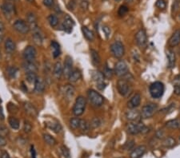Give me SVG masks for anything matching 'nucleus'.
<instances>
[{"instance_id": "33", "label": "nucleus", "mask_w": 180, "mask_h": 158, "mask_svg": "<svg viewBox=\"0 0 180 158\" xmlns=\"http://www.w3.org/2000/svg\"><path fill=\"white\" fill-rule=\"evenodd\" d=\"M82 34H83L84 37H85L88 41H93L95 39V35L93 33L92 31H91L90 29H88L87 26H82Z\"/></svg>"}, {"instance_id": "17", "label": "nucleus", "mask_w": 180, "mask_h": 158, "mask_svg": "<svg viewBox=\"0 0 180 158\" xmlns=\"http://www.w3.org/2000/svg\"><path fill=\"white\" fill-rule=\"evenodd\" d=\"M75 25V22L68 15H66L64 17L63 22L62 24V28L68 33H71L72 31V28Z\"/></svg>"}, {"instance_id": "9", "label": "nucleus", "mask_w": 180, "mask_h": 158, "mask_svg": "<svg viewBox=\"0 0 180 158\" xmlns=\"http://www.w3.org/2000/svg\"><path fill=\"white\" fill-rule=\"evenodd\" d=\"M13 28L17 32L22 34V35H26L30 31L29 25L28 24V22H25L22 19H17L13 24Z\"/></svg>"}, {"instance_id": "14", "label": "nucleus", "mask_w": 180, "mask_h": 158, "mask_svg": "<svg viewBox=\"0 0 180 158\" xmlns=\"http://www.w3.org/2000/svg\"><path fill=\"white\" fill-rule=\"evenodd\" d=\"M73 70V60L71 56H66L63 64V75L67 78L70 76Z\"/></svg>"}, {"instance_id": "5", "label": "nucleus", "mask_w": 180, "mask_h": 158, "mask_svg": "<svg viewBox=\"0 0 180 158\" xmlns=\"http://www.w3.org/2000/svg\"><path fill=\"white\" fill-rule=\"evenodd\" d=\"M158 109V105L155 103H148L142 108L141 110V117L143 119H148L153 117Z\"/></svg>"}, {"instance_id": "19", "label": "nucleus", "mask_w": 180, "mask_h": 158, "mask_svg": "<svg viewBox=\"0 0 180 158\" xmlns=\"http://www.w3.org/2000/svg\"><path fill=\"white\" fill-rule=\"evenodd\" d=\"M180 43V29H177L174 31L172 35L168 41V45L171 47H175Z\"/></svg>"}, {"instance_id": "48", "label": "nucleus", "mask_w": 180, "mask_h": 158, "mask_svg": "<svg viewBox=\"0 0 180 158\" xmlns=\"http://www.w3.org/2000/svg\"><path fill=\"white\" fill-rule=\"evenodd\" d=\"M61 150H62V153L64 156L65 158H70V156H71V153H70V150L68 149V147H66L65 146H62L61 148Z\"/></svg>"}, {"instance_id": "16", "label": "nucleus", "mask_w": 180, "mask_h": 158, "mask_svg": "<svg viewBox=\"0 0 180 158\" xmlns=\"http://www.w3.org/2000/svg\"><path fill=\"white\" fill-rule=\"evenodd\" d=\"M126 117L128 121L132 122H140L141 120V113L135 109H131L126 113Z\"/></svg>"}, {"instance_id": "32", "label": "nucleus", "mask_w": 180, "mask_h": 158, "mask_svg": "<svg viewBox=\"0 0 180 158\" xmlns=\"http://www.w3.org/2000/svg\"><path fill=\"white\" fill-rule=\"evenodd\" d=\"M165 126L168 129H180V120L179 119H174V120L168 121L166 122Z\"/></svg>"}, {"instance_id": "36", "label": "nucleus", "mask_w": 180, "mask_h": 158, "mask_svg": "<svg viewBox=\"0 0 180 158\" xmlns=\"http://www.w3.org/2000/svg\"><path fill=\"white\" fill-rule=\"evenodd\" d=\"M8 122H9L10 126H11L13 129H19L20 122L16 117H10L9 119H8Z\"/></svg>"}, {"instance_id": "20", "label": "nucleus", "mask_w": 180, "mask_h": 158, "mask_svg": "<svg viewBox=\"0 0 180 158\" xmlns=\"http://www.w3.org/2000/svg\"><path fill=\"white\" fill-rule=\"evenodd\" d=\"M147 148L145 146H138L137 147L134 148L132 152L130 154L131 158H141L146 153Z\"/></svg>"}, {"instance_id": "7", "label": "nucleus", "mask_w": 180, "mask_h": 158, "mask_svg": "<svg viewBox=\"0 0 180 158\" xmlns=\"http://www.w3.org/2000/svg\"><path fill=\"white\" fill-rule=\"evenodd\" d=\"M92 79L96 83V86L99 90H103L107 86V83L105 82V76L100 71L95 70L92 72Z\"/></svg>"}, {"instance_id": "63", "label": "nucleus", "mask_w": 180, "mask_h": 158, "mask_svg": "<svg viewBox=\"0 0 180 158\" xmlns=\"http://www.w3.org/2000/svg\"><path fill=\"white\" fill-rule=\"evenodd\" d=\"M116 1H119V0H116Z\"/></svg>"}, {"instance_id": "42", "label": "nucleus", "mask_w": 180, "mask_h": 158, "mask_svg": "<svg viewBox=\"0 0 180 158\" xmlns=\"http://www.w3.org/2000/svg\"><path fill=\"white\" fill-rule=\"evenodd\" d=\"M17 73H18V69H17L16 67H15V66H11V67H9L8 69V74L11 78H15Z\"/></svg>"}, {"instance_id": "57", "label": "nucleus", "mask_w": 180, "mask_h": 158, "mask_svg": "<svg viewBox=\"0 0 180 158\" xmlns=\"http://www.w3.org/2000/svg\"><path fill=\"white\" fill-rule=\"evenodd\" d=\"M31 158H36V151H35V147L33 146H31Z\"/></svg>"}, {"instance_id": "10", "label": "nucleus", "mask_w": 180, "mask_h": 158, "mask_svg": "<svg viewBox=\"0 0 180 158\" xmlns=\"http://www.w3.org/2000/svg\"><path fill=\"white\" fill-rule=\"evenodd\" d=\"M115 73L118 77H124L129 74L128 66L124 61L120 60L115 64Z\"/></svg>"}, {"instance_id": "8", "label": "nucleus", "mask_w": 180, "mask_h": 158, "mask_svg": "<svg viewBox=\"0 0 180 158\" xmlns=\"http://www.w3.org/2000/svg\"><path fill=\"white\" fill-rule=\"evenodd\" d=\"M117 89H118V92L120 95L123 97L128 95L130 90H131V85H130L128 80H127L126 78L119 79L117 82Z\"/></svg>"}, {"instance_id": "24", "label": "nucleus", "mask_w": 180, "mask_h": 158, "mask_svg": "<svg viewBox=\"0 0 180 158\" xmlns=\"http://www.w3.org/2000/svg\"><path fill=\"white\" fill-rule=\"evenodd\" d=\"M22 68L26 73H37L38 67L33 62H26L22 64Z\"/></svg>"}, {"instance_id": "35", "label": "nucleus", "mask_w": 180, "mask_h": 158, "mask_svg": "<svg viewBox=\"0 0 180 158\" xmlns=\"http://www.w3.org/2000/svg\"><path fill=\"white\" fill-rule=\"evenodd\" d=\"M43 140H44V141L46 142V143L48 144V146H54L57 144V141L55 138L53 137L51 135L48 134V133H44L43 134Z\"/></svg>"}, {"instance_id": "2", "label": "nucleus", "mask_w": 180, "mask_h": 158, "mask_svg": "<svg viewBox=\"0 0 180 158\" xmlns=\"http://www.w3.org/2000/svg\"><path fill=\"white\" fill-rule=\"evenodd\" d=\"M148 127L140 122L129 123L127 126V132L131 135H137L148 132Z\"/></svg>"}, {"instance_id": "52", "label": "nucleus", "mask_w": 180, "mask_h": 158, "mask_svg": "<svg viewBox=\"0 0 180 158\" xmlns=\"http://www.w3.org/2000/svg\"><path fill=\"white\" fill-rule=\"evenodd\" d=\"M55 0H43V5L47 7H51L54 6Z\"/></svg>"}, {"instance_id": "34", "label": "nucleus", "mask_w": 180, "mask_h": 158, "mask_svg": "<svg viewBox=\"0 0 180 158\" xmlns=\"http://www.w3.org/2000/svg\"><path fill=\"white\" fill-rule=\"evenodd\" d=\"M48 127L52 131H54L55 133H59L62 131V126L58 122H51L48 124Z\"/></svg>"}, {"instance_id": "49", "label": "nucleus", "mask_w": 180, "mask_h": 158, "mask_svg": "<svg viewBox=\"0 0 180 158\" xmlns=\"http://www.w3.org/2000/svg\"><path fill=\"white\" fill-rule=\"evenodd\" d=\"M103 74H104V76L106 77V78H112V75H113L112 70H111L110 68L108 67V65H106L105 69H104Z\"/></svg>"}, {"instance_id": "18", "label": "nucleus", "mask_w": 180, "mask_h": 158, "mask_svg": "<svg viewBox=\"0 0 180 158\" xmlns=\"http://www.w3.org/2000/svg\"><path fill=\"white\" fill-rule=\"evenodd\" d=\"M141 94L138 93H135L131 98L128 103V106L129 109H135V108L138 107L141 103Z\"/></svg>"}, {"instance_id": "47", "label": "nucleus", "mask_w": 180, "mask_h": 158, "mask_svg": "<svg viewBox=\"0 0 180 158\" xmlns=\"http://www.w3.org/2000/svg\"><path fill=\"white\" fill-rule=\"evenodd\" d=\"M155 6L159 9H165L167 7V3H166L165 0H157L155 2Z\"/></svg>"}, {"instance_id": "3", "label": "nucleus", "mask_w": 180, "mask_h": 158, "mask_svg": "<svg viewBox=\"0 0 180 158\" xmlns=\"http://www.w3.org/2000/svg\"><path fill=\"white\" fill-rule=\"evenodd\" d=\"M88 96L91 105L95 107H99L103 104L104 98L95 89H89L88 92Z\"/></svg>"}, {"instance_id": "44", "label": "nucleus", "mask_w": 180, "mask_h": 158, "mask_svg": "<svg viewBox=\"0 0 180 158\" xmlns=\"http://www.w3.org/2000/svg\"><path fill=\"white\" fill-rule=\"evenodd\" d=\"M100 125H101V122H100L99 119L97 117L93 118L92 120H91V123H90V126H91L92 129H96Z\"/></svg>"}, {"instance_id": "12", "label": "nucleus", "mask_w": 180, "mask_h": 158, "mask_svg": "<svg viewBox=\"0 0 180 158\" xmlns=\"http://www.w3.org/2000/svg\"><path fill=\"white\" fill-rule=\"evenodd\" d=\"M135 42L138 46L141 48L145 47L148 43V36L144 30H139L135 35Z\"/></svg>"}, {"instance_id": "61", "label": "nucleus", "mask_w": 180, "mask_h": 158, "mask_svg": "<svg viewBox=\"0 0 180 158\" xmlns=\"http://www.w3.org/2000/svg\"><path fill=\"white\" fill-rule=\"evenodd\" d=\"M28 2H31V3H34L35 2V0H28Z\"/></svg>"}, {"instance_id": "60", "label": "nucleus", "mask_w": 180, "mask_h": 158, "mask_svg": "<svg viewBox=\"0 0 180 158\" xmlns=\"http://www.w3.org/2000/svg\"><path fill=\"white\" fill-rule=\"evenodd\" d=\"M0 119H2V120H3L4 119V114H3V112H2V108L0 106Z\"/></svg>"}, {"instance_id": "1", "label": "nucleus", "mask_w": 180, "mask_h": 158, "mask_svg": "<svg viewBox=\"0 0 180 158\" xmlns=\"http://www.w3.org/2000/svg\"><path fill=\"white\" fill-rule=\"evenodd\" d=\"M165 91V86L161 82H155L151 83L149 86V92L151 96L155 99H158L163 95Z\"/></svg>"}, {"instance_id": "38", "label": "nucleus", "mask_w": 180, "mask_h": 158, "mask_svg": "<svg viewBox=\"0 0 180 158\" xmlns=\"http://www.w3.org/2000/svg\"><path fill=\"white\" fill-rule=\"evenodd\" d=\"M37 78H38V76H37L36 73H26V80L28 81L29 83L35 84Z\"/></svg>"}, {"instance_id": "28", "label": "nucleus", "mask_w": 180, "mask_h": 158, "mask_svg": "<svg viewBox=\"0 0 180 158\" xmlns=\"http://www.w3.org/2000/svg\"><path fill=\"white\" fill-rule=\"evenodd\" d=\"M32 37L34 39V42L37 44V45H42V42H43V37H42V34L41 32V30L38 29L36 31L32 32Z\"/></svg>"}, {"instance_id": "13", "label": "nucleus", "mask_w": 180, "mask_h": 158, "mask_svg": "<svg viewBox=\"0 0 180 158\" xmlns=\"http://www.w3.org/2000/svg\"><path fill=\"white\" fill-rule=\"evenodd\" d=\"M0 7H1V10H2L3 15H5L6 18H11L15 12V6L13 5L12 3H11V2H5V3L0 6Z\"/></svg>"}, {"instance_id": "31", "label": "nucleus", "mask_w": 180, "mask_h": 158, "mask_svg": "<svg viewBox=\"0 0 180 158\" xmlns=\"http://www.w3.org/2000/svg\"><path fill=\"white\" fill-rule=\"evenodd\" d=\"M51 47L53 50V57L55 58H58L61 55V50H60L59 44L57 42H55V41H51Z\"/></svg>"}, {"instance_id": "23", "label": "nucleus", "mask_w": 180, "mask_h": 158, "mask_svg": "<svg viewBox=\"0 0 180 158\" xmlns=\"http://www.w3.org/2000/svg\"><path fill=\"white\" fill-rule=\"evenodd\" d=\"M46 83L41 77H38L35 83V92L36 93H42L45 90Z\"/></svg>"}, {"instance_id": "43", "label": "nucleus", "mask_w": 180, "mask_h": 158, "mask_svg": "<svg viewBox=\"0 0 180 158\" xmlns=\"http://www.w3.org/2000/svg\"><path fill=\"white\" fill-rule=\"evenodd\" d=\"M175 144V139H173L172 137H168L166 138L165 141H163V146H167V147H172Z\"/></svg>"}, {"instance_id": "15", "label": "nucleus", "mask_w": 180, "mask_h": 158, "mask_svg": "<svg viewBox=\"0 0 180 158\" xmlns=\"http://www.w3.org/2000/svg\"><path fill=\"white\" fill-rule=\"evenodd\" d=\"M37 21H38L37 20V17L34 13H28V15H27V22H28V24L29 25L30 31H31V32H32L33 31H35V30L39 28Z\"/></svg>"}, {"instance_id": "27", "label": "nucleus", "mask_w": 180, "mask_h": 158, "mask_svg": "<svg viewBox=\"0 0 180 158\" xmlns=\"http://www.w3.org/2000/svg\"><path fill=\"white\" fill-rule=\"evenodd\" d=\"M82 78V74H81V71L78 69H73L71 74H70V76L68 77V80L71 83H75V82H78L80 78Z\"/></svg>"}, {"instance_id": "37", "label": "nucleus", "mask_w": 180, "mask_h": 158, "mask_svg": "<svg viewBox=\"0 0 180 158\" xmlns=\"http://www.w3.org/2000/svg\"><path fill=\"white\" fill-rule=\"evenodd\" d=\"M90 123H88V122L86 120H83V119H80V124H79V129H81L82 133H88V131L90 130Z\"/></svg>"}, {"instance_id": "25", "label": "nucleus", "mask_w": 180, "mask_h": 158, "mask_svg": "<svg viewBox=\"0 0 180 158\" xmlns=\"http://www.w3.org/2000/svg\"><path fill=\"white\" fill-rule=\"evenodd\" d=\"M53 74L57 79H60V78L63 74V65L60 62H57L54 65L53 69Z\"/></svg>"}, {"instance_id": "58", "label": "nucleus", "mask_w": 180, "mask_h": 158, "mask_svg": "<svg viewBox=\"0 0 180 158\" xmlns=\"http://www.w3.org/2000/svg\"><path fill=\"white\" fill-rule=\"evenodd\" d=\"M75 2H74V0L71 1V2H70V3L68 4V9H69L70 11H73V10H74V8H75Z\"/></svg>"}, {"instance_id": "6", "label": "nucleus", "mask_w": 180, "mask_h": 158, "mask_svg": "<svg viewBox=\"0 0 180 158\" xmlns=\"http://www.w3.org/2000/svg\"><path fill=\"white\" fill-rule=\"evenodd\" d=\"M110 49H111V55L115 58H121L125 54L124 45L122 42H121L120 41H116V42L111 44Z\"/></svg>"}, {"instance_id": "11", "label": "nucleus", "mask_w": 180, "mask_h": 158, "mask_svg": "<svg viewBox=\"0 0 180 158\" xmlns=\"http://www.w3.org/2000/svg\"><path fill=\"white\" fill-rule=\"evenodd\" d=\"M26 62H34L37 56V50L33 45H28L22 52Z\"/></svg>"}, {"instance_id": "29", "label": "nucleus", "mask_w": 180, "mask_h": 158, "mask_svg": "<svg viewBox=\"0 0 180 158\" xmlns=\"http://www.w3.org/2000/svg\"><path fill=\"white\" fill-rule=\"evenodd\" d=\"M90 53H91V62L95 66H98V65L101 62V58H100L99 55H98V53L95 50L91 49L90 50Z\"/></svg>"}, {"instance_id": "45", "label": "nucleus", "mask_w": 180, "mask_h": 158, "mask_svg": "<svg viewBox=\"0 0 180 158\" xmlns=\"http://www.w3.org/2000/svg\"><path fill=\"white\" fill-rule=\"evenodd\" d=\"M128 12V7L125 5H122V6H121V7H119V9H118V15H119V16H124V15H125Z\"/></svg>"}, {"instance_id": "59", "label": "nucleus", "mask_w": 180, "mask_h": 158, "mask_svg": "<svg viewBox=\"0 0 180 158\" xmlns=\"http://www.w3.org/2000/svg\"><path fill=\"white\" fill-rule=\"evenodd\" d=\"M5 30V26H4L3 22L0 21V32H2Z\"/></svg>"}, {"instance_id": "22", "label": "nucleus", "mask_w": 180, "mask_h": 158, "mask_svg": "<svg viewBox=\"0 0 180 158\" xmlns=\"http://www.w3.org/2000/svg\"><path fill=\"white\" fill-rule=\"evenodd\" d=\"M166 55H167V58H168V68L172 69L175 67V62H176V57H175V53L172 50L169 49L166 51Z\"/></svg>"}, {"instance_id": "41", "label": "nucleus", "mask_w": 180, "mask_h": 158, "mask_svg": "<svg viewBox=\"0 0 180 158\" xmlns=\"http://www.w3.org/2000/svg\"><path fill=\"white\" fill-rule=\"evenodd\" d=\"M23 130H24V132L27 133H31V130H32V125H31V123L29 122V121H28V120L24 121Z\"/></svg>"}, {"instance_id": "39", "label": "nucleus", "mask_w": 180, "mask_h": 158, "mask_svg": "<svg viewBox=\"0 0 180 158\" xmlns=\"http://www.w3.org/2000/svg\"><path fill=\"white\" fill-rule=\"evenodd\" d=\"M48 22H49L50 25L52 26V27H55L58 24V19L57 18V16L54 15H50L48 16Z\"/></svg>"}, {"instance_id": "21", "label": "nucleus", "mask_w": 180, "mask_h": 158, "mask_svg": "<svg viewBox=\"0 0 180 158\" xmlns=\"http://www.w3.org/2000/svg\"><path fill=\"white\" fill-rule=\"evenodd\" d=\"M23 108L24 110L26 111V113H28L30 116L33 117H35L38 116V110H37L36 108L31 103L28 102H23Z\"/></svg>"}, {"instance_id": "4", "label": "nucleus", "mask_w": 180, "mask_h": 158, "mask_svg": "<svg viewBox=\"0 0 180 158\" xmlns=\"http://www.w3.org/2000/svg\"><path fill=\"white\" fill-rule=\"evenodd\" d=\"M87 105V100L83 96H78L75 100L73 107V113L77 117H79L84 113Z\"/></svg>"}, {"instance_id": "54", "label": "nucleus", "mask_w": 180, "mask_h": 158, "mask_svg": "<svg viewBox=\"0 0 180 158\" xmlns=\"http://www.w3.org/2000/svg\"><path fill=\"white\" fill-rule=\"evenodd\" d=\"M7 145V140L2 134H0V147H3Z\"/></svg>"}, {"instance_id": "55", "label": "nucleus", "mask_w": 180, "mask_h": 158, "mask_svg": "<svg viewBox=\"0 0 180 158\" xmlns=\"http://www.w3.org/2000/svg\"><path fill=\"white\" fill-rule=\"evenodd\" d=\"M10 105L11 106V108H8V109H9V111L11 112V113H17L18 112V108H17V106L16 105L14 104H10Z\"/></svg>"}, {"instance_id": "30", "label": "nucleus", "mask_w": 180, "mask_h": 158, "mask_svg": "<svg viewBox=\"0 0 180 158\" xmlns=\"http://www.w3.org/2000/svg\"><path fill=\"white\" fill-rule=\"evenodd\" d=\"M16 45L11 38H8L5 42V50L8 54H12L15 50Z\"/></svg>"}, {"instance_id": "40", "label": "nucleus", "mask_w": 180, "mask_h": 158, "mask_svg": "<svg viewBox=\"0 0 180 158\" xmlns=\"http://www.w3.org/2000/svg\"><path fill=\"white\" fill-rule=\"evenodd\" d=\"M79 124H80V119L78 117H74L71 118V120H70V125H71V128L73 129H78L79 128Z\"/></svg>"}, {"instance_id": "62", "label": "nucleus", "mask_w": 180, "mask_h": 158, "mask_svg": "<svg viewBox=\"0 0 180 158\" xmlns=\"http://www.w3.org/2000/svg\"><path fill=\"white\" fill-rule=\"evenodd\" d=\"M2 36H1V35H0V43L2 42Z\"/></svg>"}, {"instance_id": "56", "label": "nucleus", "mask_w": 180, "mask_h": 158, "mask_svg": "<svg viewBox=\"0 0 180 158\" xmlns=\"http://www.w3.org/2000/svg\"><path fill=\"white\" fill-rule=\"evenodd\" d=\"M0 158H11V156H10L9 153H8V152L2 151V152L0 153Z\"/></svg>"}, {"instance_id": "51", "label": "nucleus", "mask_w": 180, "mask_h": 158, "mask_svg": "<svg viewBox=\"0 0 180 158\" xmlns=\"http://www.w3.org/2000/svg\"><path fill=\"white\" fill-rule=\"evenodd\" d=\"M80 8L82 10V11H87L88 8V2L86 1V0H82L80 2Z\"/></svg>"}, {"instance_id": "46", "label": "nucleus", "mask_w": 180, "mask_h": 158, "mask_svg": "<svg viewBox=\"0 0 180 158\" xmlns=\"http://www.w3.org/2000/svg\"><path fill=\"white\" fill-rule=\"evenodd\" d=\"M179 79L175 78V93L177 95H180V76Z\"/></svg>"}, {"instance_id": "53", "label": "nucleus", "mask_w": 180, "mask_h": 158, "mask_svg": "<svg viewBox=\"0 0 180 158\" xmlns=\"http://www.w3.org/2000/svg\"><path fill=\"white\" fill-rule=\"evenodd\" d=\"M0 133H3V134H8V129L1 122H0Z\"/></svg>"}, {"instance_id": "50", "label": "nucleus", "mask_w": 180, "mask_h": 158, "mask_svg": "<svg viewBox=\"0 0 180 158\" xmlns=\"http://www.w3.org/2000/svg\"><path fill=\"white\" fill-rule=\"evenodd\" d=\"M102 31H103L104 34H105L107 38H109L110 35H111V29H110L109 26L107 25L102 26Z\"/></svg>"}, {"instance_id": "26", "label": "nucleus", "mask_w": 180, "mask_h": 158, "mask_svg": "<svg viewBox=\"0 0 180 158\" xmlns=\"http://www.w3.org/2000/svg\"><path fill=\"white\" fill-rule=\"evenodd\" d=\"M64 97L68 100H71L75 93V89L72 85H66L63 88Z\"/></svg>"}]
</instances>
